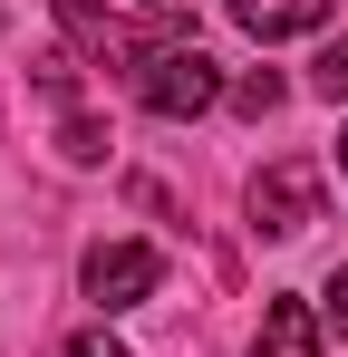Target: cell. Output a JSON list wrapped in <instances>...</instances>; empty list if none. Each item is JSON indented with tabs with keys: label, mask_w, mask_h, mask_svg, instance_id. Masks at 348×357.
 Masks as SVG:
<instances>
[{
	"label": "cell",
	"mask_w": 348,
	"mask_h": 357,
	"mask_svg": "<svg viewBox=\"0 0 348 357\" xmlns=\"http://www.w3.org/2000/svg\"><path fill=\"white\" fill-rule=\"evenodd\" d=\"M310 87H319V97H348V39H329V49L310 59Z\"/></svg>",
	"instance_id": "8"
},
{
	"label": "cell",
	"mask_w": 348,
	"mask_h": 357,
	"mask_svg": "<svg viewBox=\"0 0 348 357\" xmlns=\"http://www.w3.org/2000/svg\"><path fill=\"white\" fill-rule=\"evenodd\" d=\"M136 97H145V116L174 126V116H203V107L223 97V77H213V59H203V49H165V59L136 77Z\"/></svg>",
	"instance_id": "3"
},
{
	"label": "cell",
	"mask_w": 348,
	"mask_h": 357,
	"mask_svg": "<svg viewBox=\"0 0 348 357\" xmlns=\"http://www.w3.org/2000/svg\"><path fill=\"white\" fill-rule=\"evenodd\" d=\"M271 107H281V77H271V68H252V77H232V116H271Z\"/></svg>",
	"instance_id": "7"
},
{
	"label": "cell",
	"mask_w": 348,
	"mask_h": 357,
	"mask_svg": "<svg viewBox=\"0 0 348 357\" xmlns=\"http://www.w3.org/2000/svg\"><path fill=\"white\" fill-rule=\"evenodd\" d=\"M252 357H319V309L310 299H271L261 328H252Z\"/></svg>",
	"instance_id": "5"
},
{
	"label": "cell",
	"mask_w": 348,
	"mask_h": 357,
	"mask_svg": "<svg viewBox=\"0 0 348 357\" xmlns=\"http://www.w3.org/2000/svg\"><path fill=\"white\" fill-rule=\"evenodd\" d=\"M68 357H126L116 338H68Z\"/></svg>",
	"instance_id": "10"
},
{
	"label": "cell",
	"mask_w": 348,
	"mask_h": 357,
	"mask_svg": "<svg viewBox=\"0 0 348 357\" xmlns=\"http://www.w3.org/2000/svg\"><path fill=\"white\" fill-rule=\"evenodd\" d=\"M329 328H339V338H348V271H339V280H329Z\"/></svg>",
	"instance_id": "9"
},
{
	"label": "cell",
	"mask_w": 348,
	"mask_h": 357,
	"mask_svg": "<svg viewBox=\"0 0 348 357\" xmlns=\"http://www.w3.org/2000/svg\"><path fill=\"white\" fill-rule=\"evenodd\" d=\"M136 10H145V20H184L194 0H136Z\"/></svg>",
	"instance_id": "11"
},
{
	"label": "cell",
	"mask_w": 348,
	"mask_h": 357,
	"mask_svg": "<svg viewBox=\"0 0 348 357\" xmlns=\"http://www.w3.org/2000/svg\"><path fill=\"white\" fill-rule=\"evenodd\" d=\"M232 20H242L252 39H290V29H319L329 0H232Z\"/></svg>",
	"instance_id": "6"
},
{
	"label": "cell",
	"mask_w": 348,
	"mask_h": 357,
	"mask_svg": "<svg viewBox=\"0 0 348 357\" xmlns=\"http://www.w3.org/2000/svg\"><path fill=\"white\" fill-rule=\"evenodd\" d=\"M339 165H348V135H339Z\"/></svg>",
	"instance_id": "12"
},
{
	"label": "cell",
	"mask_w": 348,
	"mask_h": 357,
	"mask_svg": "<svg viewBox=\"0 0 348 357\" xmlns=\"http://www.w3.org/2000/svg\"><path fill=\"white\" fill-rule=\"evenodd\" d=\"M78 280H87L97 309H136V299H155V280H165V251L155 241H97L78 261Z\"/></svg>",
	"instance_id": "1"
},
{
	"label": "cell",
	"mask_w": 348,
	"mask_h": 357,
	"mask_svg": "<svg viewBox=\"0 0 348 357\" xmlns=\"http://www.w3.org/2000/svg\"><path fill=\"white\" fill-rule=\"evenodd\" d=\"M58 20H68V39H78V49H87L97 68H126V77H145V68L165 59V49H145L126 20H107L97 0H58Z\"/></svg>",
	"instance_id": "4"
},
{
	"label": "cell",
	"mask_w": 348,
	"mask_h": 357,
	"mask_svg": "<svg viewBox=\"0 0 348 357\" xmlns=\"http://www.w3.org/2000/svg\"><path fill=\"white\" fill-rule=\"evenodd\" d=\"M310 222H319V165L310 155H281L271 174L252 183V232L290 241V232H310Z\"/></svg>",
	"instance_id": "2"
}]
</instances>
